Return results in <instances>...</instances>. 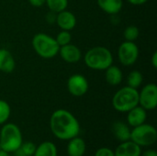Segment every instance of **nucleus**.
I'll return each instance as SVG.
<instances>
[{"mask_svg": "<svg viewBox=\"0 0 157 156\" xmlns=\"http://www.w3.org/2000/svg\"><path fill=\"white\" fill-rule=\"evenodd\" d=\"M115 156H141L142 147L129 140L122 142L114 151Z\"/></svg>", "mask_w": 157, "mask_h": 156, "instance_id": "obj_13", "label": "nucleus"}, {"mask_svg": "<svg viewBox=\"0 0 157 156\" xmlns=\"http://www.w3.org/2000/svg\"><path fill=\"white\" fill-rule=\"evenodd\" d=\"M35 150H36V146L33 143L26 142V143H22L21 146L16 153L17 154H21V155L33 156Z\"/></svg>", "mask_w": 157, "mask_h": 156, "instance_id": "obj_24", "label": "nucleus"}, {"mask_svg": "<svg viewBox=\"0 0 157 156\" xmlns=\"http://www.w3.org/2000/svg\"><path fill=\"white\" fill-rule=\"evenodd\" d=\"M10 115L11 108L9 104L5 100L0 99V125L5 124L10 118Z\"/></svg>", "mask_w": 157, "mask_h": 156, "instance_id": "obj_22", "label": "nucleus"}, {"mask_svg": "<svg viewBox=\"0 0 157 156\" xmlns=\"http://www.w3.org/2000/svg\"><path fill=\"white\" fill-rule=\"evenodd\" d=\"M17 156H25V155H21V154H17Z\"/></svg>", "mask_w": 157, "mask_h": 156, "instance_id": "obj_32", "label": "nucleus"}, {"mask_svg": "<svg viewBox=\"0 0 157 156\" xmlns=\"http://www.w3.org/2000/svg\"><path fill=\"white\" fill-rule=\"evenodd\" d=\"M139 105V91L128 86L119 89L112 97V106L115 110L127 113Z\"/></svg>", "mask_w": 157, "mask_h": 156, "instance_id": "obj_4", "label": "nucleus"}, {"mask_svg": "<svg viewBox=\"0 0 157 156\" xmlns=\"http://www.w3.org/2000/svg\"><path fill=\"white\" fill-rule=\"evenodd\" d=\"M139 57V48L134 41L122 42L118 49L119 62L124 66L134 64Z\"/></svg>", "mask_w": 157, "mask_h": 156, "instance_id": "obj_7", "label": "nucleus"}, {"mask_svg": "<svg viewBox=\"0 0 157 156\" xmlns=\"http://www.w3.org/2000/svg\"><path fill=\"white\" fill-rule=\"evenodd\" d=\"M58 54L65 63H78L82 58V52L80 49L72 43L61 46Z\"/></svg>", "mask_w": 157, "mask_h": 156, "instance_id": "obj_10", "label": "nucleus"}, {"mask_svg": "<svg viewBox=\"0 0 157 156\" xmlns=\"http://www.w3.org/2000/svg\"><path fill=\"white\" fill-rule=\"evenodd\" d=\"M50 128L52 134L59 140L69 141L80 133L77 119L66 109L55 110L50 118Z\"/></svg>", "mask_w": 157, "mask_h": 156, "instance_id": "obj_1", "label": "nucleus"}, {"mask_svg": "<svg viewBox=\"0 0 157 156\" xmlns=\"http://www.w3.org/2000/svg\"><path fill=\"white\" fill-rule=\"evenodd\" d=\"M55 21L62 30L70 31L76 26V17L75 14L66 9L56 14Z\"/></svg>", "mask_w": 157, "mask_h": 156, "instance_id": "obj_11", "label": "nucleus"}, {"mask_svg": "<svg viewBox=\"0 0 157 156\" xmlns=\"http://www.w3.org/2000/svg\"><path fill=\"white\" fill-rule=\"evenodd\" d=\"M86 65L96 71H105L113 64V56L111 51L103 46H97L88 50L84 57Z\"/></svg>", "mask_w": 157, "mask_h": 156, "instance_id": "obj_2", "label": "nucleus"}, {"mask_svg": "<svg viewBox=\"0 0 157 156\" xmlns=\"http://www.w3.org/2000/svg\"><path fill=\"white\" fill-rule=\"evenodd\" d=\"M45 4L51 12L55 14L65 10L68 6V0H46Z\"/></svg>", "mask_w": 157, "mask_h": 156, "instance_id": "obj_21", "label": "nucleus"}, {"mask_svg": "<svg viewBox=\"0 0 157 156\" xmlns=\"http://www.w3.org/2000/svg\"><path fill=\"white\" fill-rule=\"evenodd\" d=\"M0 156H10L9 155V153L3 150V149H0Z\"/></svg>", "mask_w": 157, "mask_h": 156, "instance_id": "obj_31", "label": "nucleus"}, {"mask_svg": "<svg viewBox=\"0 0 157 156\" xmlns=\"http://www.w3.org/2000/svg\"><path fill=\"white\" fill-rule=\"evenodd\" d=\"M32 47L35 52L41 58L51 59L55 57L60 46L55 40V38L46 33H37L32 38Z\"/></svg>", "mask_w": 157, "mask_h": 156, "instance_id": "obj_5", "label": "nucleus"}, {"mask_svg": "<svg viewBox=\"0 0 157 156\" xmlns=\"http://www.w3.org/2000/svg\"><path fill=\"white\" fill-rule=\"evenodd\" d=\"M143 80H144L143 74L138 70H133L129 74L127 77V86L137 89L138 87L141 86Z\"/></svg>", "mask_w": 157, "mask_h": 156, "instance_id": "obj_20", "label": "nucleus"}, {"mask_svg": "<svg viewBox=\"0 0 157 156\" xmlns=\"http://www.w3.org/2000/svg\"><path fill=\"white\" fill-rule=\"evenodd\" d=\"M23 143L22 132L14 123H5L0 131V149L16 153Z\"/></svg>", "mask_w": 157, "mask_h": 156, "instance_id": "obj_3", "label": "nucleus"}, {"mask_svg": "<svg viewBox=\"0 0 157 156\" xmlns=\"http://www.w3.org/2000/svg\"><path fill=\"white\" fill-rule=\"evenodd\" d=\"M55 40L56 42L58 43V45L61 47V46H63V45H66V44H69L71 43V40H72V35L69 31L67 30H61L56 38H55Z\"/></svg>", "mask_w": 157, "mask_h": 156, "instance_id": "obj_25", "label": "nucleus"}, {"mask_svg": "<svg viewBox=\"0 0 157 156\" xmlns=\"http://www.w3.org/2000/svg\"><path fill=\"white\" fill-rule=\"evenodd\" d=\"M151 63L153 65V67L155 69L157 68V51H155L153 56H152V60H151Z\"/></svg>", "mask_w": 157, "mask_h": 156, "instance_id": "obj_30", "label": "nucleus"}, {"mask_svg": "<svg viewBox=\"0 0 157 156\" xmlns=\"http://www.w3.org/2000/svg\"><path fill=\"white\" fill-rule=\"evenodd\" d=\"M140 35V30L136 26L131 25L128 26L123 32V36L125 40L127 41H135Z\"/></svg>", "mask_w": 157, "mask_h": 156, "instance_id": "obj_23", "label": "nucleus"}, {"mask_svg": "<svg viewBox=\"0 0 157 156\" xmlns=\"http://www.w3.org/2000/svg\"><path fill=\"white\" fill-rule=\"evenodd\" d=\"M16 67V62L12 53L6 49H0V71L6 74L12 73Z\"/></svg>", "mask_w": 157, "mask_h": 156, "instance_id": "obj_15", "label": "nucleus"}, {"mask_svg": "<svg viewBox=\"0 0 157 156\" xmlns=\"http://www.w3.org/2000/svg\"><path fill=\"white\" fill-rule=\"evenodd\" d=\"M95 156H115L114 151H112L109 148L107 147H102L97 150L95 153Z\"/></svg>", "mask_w": 157, "mask_h": 156, "instance_id": "obj_26", "label": "nucleus"}, {"mask_svg": "<svg viewBox=\"0 0 157 156\" xmlns=\"http://www.w3.org/2000/svg\"><path fill=\"white\" fill-rule=\"evenodd\" d=\"M46 0H29V3L35 7H40L41 6H43L45 4Z\"/></svg>", "mask_w": 157, "mask_h": 156, "instance_id": "obj_27", "label": "nucleus"}, {"mask_svg": "<svg viewBox=\"0 0 157 156\" xmlns=\"http://www.w3.org/2000/svg\"><path fill=\"white\" fill-rule=\"evenodd\" d=\"M86 142L78 136L74 137L68 141L66 150L67 154L69 156H83L86 153Z\"/></svg>", "mask_w": 157, "mask_h": 156, "instance_id": "obj_14", "label": "nucleus"}, {"mask_svg": "<svg viewBox=\"0 0 157 156\" xmlns=\"http://www.w3.org/2000/svg\"><path fill=\"white\" fill-rule=\"evenodd\" d=\"M66 86L68 92L76 97H80L86 95L89 88L87 79L80 74H75L71 75L67 80Z\"/></svg>", "mask_w": 157, "mask_h": 156, "instance_id": "obj_9", "label": "nucleus"}, {"mask_svg": "<svg viewBox=\"0 0 157 156\" xmlns=\"http://www.w3.org/2000/svg\"><path fill=\"white\" fill-rule=\"evenodd\" d=\"M131 129L128 124L122 121H115L112 124V132L121 143L131 140Z\"/></svg>", "mask_w": 157, "mask_h": 156, "instance_id": "obj_16", "label": "nucleus"}, {"mask_svg": "<svg viewBox=\"0 0 157 156\" xmlns=\"http://www.w3.org/2000/svg\"><path fill=\"white\" fill-rule=\"evenodd\" d=\"M141 156H157V153L154 149H149V150H146L144 153H142Z\"/></svg>", "mask_w": 157, "mask_h": 156, "instance_id": "obj_28", "label": "nucleus"}, {"mask_svg": "<svg viewBox=\"0 0 157 156\" xmlns=\"http://www.w3.org/2000/svg\"><path fill=\"white\" fill-rule=\"evenodd\" d=\"M123 74L120 67L111 64L105 70L106 82L110 86H119L122 82Z\"/></svg>", "mask_w": 157, "mask_h": 156, "instance_id": "obj_18", "label": "nucleus"}, {"mask_svg": "<svg viewBox=\"0 0 157 156\" xmlns=\"http://www.w3.org/2000/svg\"><path fill=\"white\" fill-rule=\"evenodd\" d=\"M130 4L134 5V6H142L145 4L148 0H127Z\"/></svg>", "mask_w": 157, "mask_h": 156, "instance_id": "obj_29", "label": "nucleus"}, {"mask_svg": "<svg viewBox=\"0 0 157 156\" xmlns=\"http://www.w3.org/2000/svg\"><path fill=\"white\" fill-rule=\"evenodd\" d=\"M33 156H58L57 147L52 142H43L40 145L36 146Z\"/></svg>", "mask_w": 157, "mask_h": 156, "instance_id": "obj_19", "label": "nucleus"}, {"mask_svg": "<svg viewBox=\"0 0 157 156\" xmlns=\"http://www.w3.org/2000/svg\"><path fill=\"white\" fill-rule=\"evenodd\" d=\"M97 2L100 9L109 15L118 14L123 6L122 0H97Z\"/></svg>", "mask_w": 157, "mask_h": 156, "instance_id": "obj_17", "label": "nucleus"}, {"mask_svg": "<svg viewBox=\"0 0 157 156\" xmlns=\"http://www.w3.org/2000/svg\"><path fill=\"white\" fill-rule=\"evenodd\" d=\"M131 141L140 147L152 146L157 141L156 129L153 125L146 123L134 127L131 131Z\"/></svg>", "mask_w": 157, "mask_h": 156, "instance_id": "obj_6", "label": "nucleus"}, {"mask_svg": "<svg viewBox=\"0 0 157 156\" xmlns=\"http://www.w3.org/2000/svg\"><path fill=\"white\" fill-rule=\"evenodd\" d=\"M147 110H145L141 106H136L131 110H129L127 113V122L128 125L134 128L139 125H142L145 123V120L147 119Z\"/></svg>", "mask_w": 157, "mask_h": 156, "instance_id": "obj_12", "label": "nucleus"}, {"mask_svg": "<svg viewBox=\"0 0 157 156\" xmlns=\"http://www.w3.org/2000/svg\"><path fill=\"white\" fill-rule=\"evenodd\" d=\"M139 106L145 110H154L157 107V86L147 84L139 92Z\"/></svg>", "mask_w": 157, "mask_h": 156, "instance_id": "obj_8", "label": "nucleus"}]
</instances>
